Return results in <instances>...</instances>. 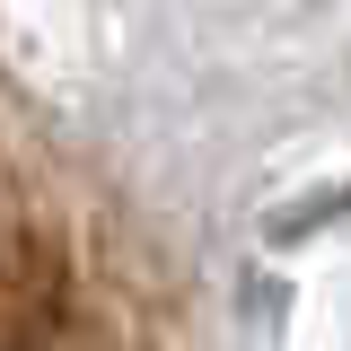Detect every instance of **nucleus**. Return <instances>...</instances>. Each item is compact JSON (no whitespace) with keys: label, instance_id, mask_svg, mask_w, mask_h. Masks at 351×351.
<instances>
[{"label":"nucleus","instance_id":"nucleus-1","mask_svg":"<svg viewBox=\"0 0 351 351\" xmlns=\"http://www.w3.org/2000/svg\"><path fill=\"white\" fill-rule=\"evenodd\" d=\"M0 351H18V343H0Z\"/></svg>","mask_w":351,"mask_h":351}]
</instances>
